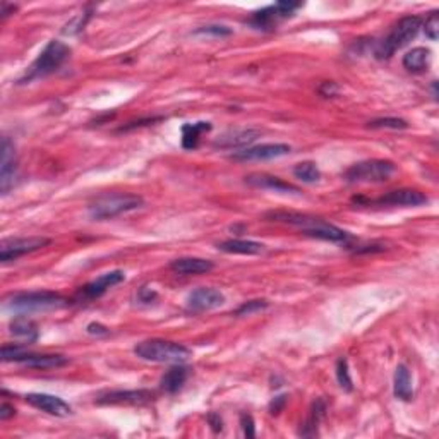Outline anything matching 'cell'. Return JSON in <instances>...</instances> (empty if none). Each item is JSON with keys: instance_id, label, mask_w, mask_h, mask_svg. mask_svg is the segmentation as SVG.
Returning a JSON list of instances; mask_svg holds the SVG:
<instances>
[{"instance_id": "cell-1", "label": "cell", "mask_w": 439, "mask_h": 439, "mask_svg": "<svg viewBox=\"0 0 439 439\" xmlns=\"http://www.w3.org/2000/svg\"><path fill=\"white\" fill-rule=\"evenodd\" d=\"M265 218L270 222L297 226L302 230V233H306L307 237H313V239L328 240V242H347V240L352 239L350 233L345 230L338 229L326 220L310 217V215L294 213V211H270L265 215Z\"/></svg>"}, {"instance_id": "cell-2", "label": "cell", "mask_w": 439, "mask_h": 439, "mask_svg": "<svg viewBox=\"0 0 439 439\" xmlns=\"http://www.w3.org/2000/svg\"><path fill=\"white\" fill-rule=\"evenodd\" d=\"M69 304L65 297L55 292H23L13 294L6 299V307L19 316L33 313H47V310L62 309Z\"/></svg>"}, {"instance_id": "cell-3", "label": "cell", "mask_w": 439, "mask_h": 439, "mask_svg": "<svg viewBox=\"0 0 439 439\" xmlns=\"http://www.w3.org/2000/svg\"><path fill=\"white\" fill-rule=\"evenodd\" d=\"M134 354L142 361L160 362V364H184L191 357V350L184 345L168 340H146L134 347Z\"/></svg>"}, {"instance_id": "cell-4", "label": "cell", "mask_w": 439, "mask_h": 439, "mask_svg": "<svg viewBox=\"0 0 439 439\" xmlns=\"http://www.w3.org/2000/svg\"><path fill=\"white\" fill-rule=\"evenodd\" d=\"M69 55H71V49L65 43L58 42V40H52L43 49V52L38 55V58L29 65L26 74L19 79V84H26L35 81V79H42L45 76H50L67 60Z\"/></svg>"}, {"instance_id": "cell-5", "label": "cell", "mask_w": 439, "mask_h": 439, "mask_svg": "<svg viewBox=\"0 0 439 439\" xmlns=\"http://www.w3.org/2000/svg\"><path fill=\"white\" fill-rule=\"evenodd\" d=\"M420 28H422V19L419 16H405L395 24L393 29L390 31V35L379 42L378 49H376V57L379 60L384 58H390L397 50L407 47L412 40H415V36L419 35Z\"/></svg>"}, {"instance_id": "cell-6", "label": "cell", "mask_w": 439, "mask_h": 439, "mask_svg": "<svg viewBox=\"0 0 439 439\" xmlns=\"http://www.w3.org/2000/svg\"><path fill=\"white\" fill-rule=\"evenodd\" d=\"M142 203H144L142 197L136 194H108L91 203L88 213L93 220H110L138 210L142 206Z\"/></svg>"}, {"instance_id": "cell-7", "label": "cell", "mask_w": 439, "mask_h": 439, "mask_svg": "<svg viewBox=\"0 0 439 439\" xmlns=\"http://www.w3.org/2000/svg\"><path fill=\"white\" fill-rule=\"evenodd\" d=\"M393 174L395 165L390 160H365L352 165L343 177L349 184H379Z\"/></svg>"}, {"instance_id": "cell-8", "label": "cell", "mask_w": 439, "mask_h": 439, "mask_svg": "<svg viewBox=\"0 0 439 439\" xmlns=\"http://www.w3.org/2000/svg\"><path fill=\"white\" fill-rule=\"evenodd\" d=\"M302 3L301 2H278L273 3V6L265 7L261 10H256L254 14L249 19V24L254 26L256 29H263V31H268V29H273L276 26L280 21L287 19L297 9H301Z\"/></svg>"}, {"instance_id": "cell-9", "label": "cell", "mask_w": 439, "mask_h": 439, "mask_svg": "<svg viewBox=\"0 0 439 439\" xmlns=\"http://www.w3.org/2000/svg\"><path fill=\"white\" fill-rule=\"evenodd\" d=\"M49 244L50 239H47V237H17V239H7L0 246V261H16L21 256L38 251V249L49 246Z\"/></svg>"}, {"instance_id": "cell-10", "label": "cell", "mask_w": 439, "mask_h": 439, "mask_svg": "<svg viewBox=\"0 0 439 439\" xmlns=\"http://www.w3.org/2000/svg\"><path fill=\"white\" fill-rule=\"evenodd\" d=\"M290 151L292 148L288 144H285V142H268V144L242 148L240 151L233 153L230 158L237 160V162H265V160L287 156Z\"/></svg>"}, {"instance_id": "cell-11", "label": "cell", "mask_w": 439, "mask_h": 439, "mask_svg": "<svg viewBox=\"0 0 439 439\" xmlns=\"http://www.w3.org/2000/svg\"><path fill=\"white\" fill-rule=\"evenodd\" d=\"M155 395L148 390H113L97 398L98 405H141L153 400Z\"/></svg>"}, {"instance_id": "cell-12", "label": "cell", "mask_w": 439, "mask_h": 439, "mask_svg": "<svg viewBox=\"0 0 439 439\" xmlns=\"http://www.w3.org/2000/svg\"><path fill=\"white\" fill-rule=\"evenodd\" d=\"M225 304V295L217 288L201 287L192 290L188 295V309L192 313H204V310H213Z\"/></svg>"}, {"instance_id": "cell-13", "label": "cell", "mask_w": 439, "mask_h": 439, "mask_svg": "<svg viewBox=\"0 0 439 439\" xmlns=\"http://www.w3.org/2000/svg\"><path fill=\"white\" fill-rule=\"evenodd\" d=\"M124 278H126V274H124V272H120V270H113V272L100 274V276L94 278L93 281L84 285L81 290H79L78 297L84 299V301H93V299L101 297L108 288L122 283Z\"/></svg>"}, {"instance_id": "cell-14", "label": "cell", "mask_w": 439, "mask_h": 439, "mask_svg": "<svg viewBox=\"0 0 439 439\" xmlns=\"http://www.w3.org/2000/svg\"><path fill=\"white\" fill-rule=\"evenodd\" d=\"M26 401L31 407L38 408V411L49 413L53 417H69L72 413L71 405L65 404L62 398L55 397L49 393H29L26 395Z\"/></svg>"}, {"instance_id": "cell-15", "label": "cell", "mask_w": 439, "mask_h": 439, "mask_svg": "<svg viewBox=\"0 0 439 439\" xmlns=\"http://www.w3.org/2000/svg\"><path fill=\"white\" fill-rule=\"evenodd\" d=\"M261 131L251 129V127H237V129H229L222 136L213 141V148L220 149H235L249 146L259 138Z\"/></svg>"}, {"instance_id": "cell-16", "label": "cell", "mask_w": 439, "mask_h": 439, "mask_svg": "<svg viewBox=\"0 0 439 439\" xmlns=\"http://www.w3.org/2000/svg\"><path fill=\"white\" fill-rule=\"evenodd\" d=\"M426 194L413 191V189H398L384 194L376 201H369V204H386V206H420L427 203Z\"/></svg>"}, {"instance_id": "cell-17", "label": "cell", "mask_w": 439, "mask_h": 439, "mask_svg": "<svg viewBox=\"0 0 439 439\" xmlns=\"http://www.w3.org/2000/svg\"><path fill=\"white\" fill-rule=\"evenodd\" d=\"M14 172H16V162H14V142L9 138L2 139V163H0V189L2 194L9 192L14 185Z\"/></svg>"}, {"instance_id": "cell-18", "label": "cell", "mask_w": 439, "mask_h": 439, "mask_svg": "<svg viewBox=\"0 0 439 439\" xmlns=\"http://www.w3.org/2000/svg\"><path fill=\"white\" fill-rule=\"evenodd\" d=\"M246 184L252 185L256 189H266V191L280 192V194H301L295 185L288 184V182L281 181V179L273 177V175L266 174H252L246 177Z\"/></svg>"}, {"instance_id": "cell-19", "label": "cell", "mask_w": 439, "mask_h": 439, "mask_svg": "<svg viewBox=\"0 0 439 439\" xmlns=\"http://www.w3.org/2000/svg\"><path fill=\"white\" fill-rule=\"evenodd\" d=\"M17 364L26 365L31 369H57L67 364V358L64 356H53V354H23L17 358Z\"/></svg>"}, {"instance_id": "cell-20", "label": "cell", "mask_w": 439, "mask_h": 439, "mask_svg": "<svg viewBox=\"0 0 439 439\" xmlns=\"http://www.w3.org/2000/svg\"><path fill=\"white\" fill-rule=\"evenodd\" d=\"M213 268V263L201 258H179L170 263L172 272L184 274V276H189V274H203L211 272Z\"/></svg>"}, {"instance_id": "cell-21", "label": "cell", "mask_w": 439, "mask_h": 439, "mask_svg": "<svg viewBox=\"0 0 439 439\" xmlns=\"http://www.w3.org/2000/svg\"><path fill=\"white\" fill-rule=\"evenodd\" d=\"M218 249L222 252H229V254H244V256H256L261 254L265 251V246L254 240H244V239H229L218 244Z\"/></svg>"}, {"instance_id": "cell-22", "label": "cell", "mask_w": 439, "mask_h": 439, "mask_svg": "<svg viewBox=\"0 0 439 439\" xmlns=\"http://www.w3.org/2000/svg\"><path fill=\"white\" fill-rule=\"evenodd\" d=\"M188 376H189V371L184 367V365L174 364V367H170L163 374L162 381H160V386H162V390L165 391V393L174 395V393H177L182 386H184Z\"/></svg>"}, {"instance_id": "cell-23", "label": "cell", "mask_w": 439, "mask_h": 439, "mask_svg": "<svg viewBox=\"0 0 439 439\" xmlns=\"http://www.w3.org/2000/svg\"><path fill=\"white\" fill-rule=\"evenodd\" d=\"M395 397L398 400L411 401L413 398V384H412V376L408 371L407 365L400 364L395 371Z\"/></svg>"}, {"instance_id": "cell-24", "label": "cell", "mask_w": 439, "mask_h": 439, "mask_svg": "<svg viewBox=\"0 0 439 439\" xmlns=\"http://www.w3.org/2000/svg\"><path fill=\"white\" fill-rule=\"evenodd\" d=\"M211 131L210 122H194V124H184L182 126V148L184 149H196L199 144L201 136Z\"/></svg>"}, {"instance_id": "cell-25", "label": "cell", "mask_w": 439, "mask_h": 439, "mask_svg": "<svg viewBox=\"0 0 439 439\" xmlns=\"http://www.w3.org/2000/svg\"><path fill=\"white\" fill-rule=\"evenodd\" d=\"M431 50L417 47L404 55V67L411 72H424L429 67Z\"/></svg>"}, {"instance_id": "cell-26", "label": "cell", "mask_w": 439, "mask_h": 439, "mask_svg": "<svg viewBox=\"0 0 439 439\" xmlns=\"http://www.w3.org/2000/svg\"><path fill=\"white\" fill-rule=\"evenodd\" d=\"M324 412H326V404L323 400H316L313 405H310L309 415H307L306 422L302 424L301 431L299 434L301 436H316L317 434V427H320L321 419L324 417Z\"/></svg>"}, {"instance_id": "cell-27", "label": "cell", "mask_w": 439, "mask_h": 439, "mask_svg": "<svg viewBox=\"0 0 439 439\" xmlns=\"http://www.w3.org/2000/svg\"><path fill=\"white\" fill-rule=\"evenodd\" d=\"M10 335L23 340L24 343H33L38 340V328H36V324L33 323V321H29L28 317L19 316L10 323Z\"/></svg>"}, {"instance_id": "cell-28", "label": "cell", "mask_w": 439, "mask_h": 439, "mask_svg": "<svg viewBox=\"0 0 439 439\" xmlns=\"http://www.w3.org/2000/svg\"><path fill=\"white\" fill-rule=\"evenodd\" d=\"M295 179L304 182V184H314L321 179V172L314 162H302L294 167Z\"/></svg>"}, {"instance_id": "cell-29", "label": "cell", "mask_w": 439, "mask_h": 439, "mask_svg": "<svg viewBox=\"0 0 439 439\" xmlns=\"http://www.w3.org/2000/svg\"><path fill=\"white\" fill-rule=\"evenodd\" d=\"M336 379H338V384L342 390L345 391H352V378H350V371H349V362L347 358H338L336 362Z\"/></svg>"}, {"instance_id": "cell-30", "label": "cell", "mask_w": 439, "mask_h": 439, "mask_svg": "<svg viewBox=\"0 0 439 439\" xmlns=\"http://www.w3.org/2000/svg\"><path fill=\"white\" fill-rule=\"evenodd\" d=\"M371 129H407V120L397 119V117H386V119H376L367 124Z\"/></svg>"}, {"instance_id": "cell-31", "label": "cell", "mask_w": 439, "mask_h": 439, "mask_svg": "<svg viewBox=\"0 0 439 439\" xmlns=\"http://www.w3.org/2000/svg\"><path fill=\"white\" fill-rule=\"evenodd\" d=\"M266 307H268V302L259 301V299H256V301L244 302L242 306H240L239 309L235 310V316H251V314L259 313V310L266 309Z\"/></svg>"}, {"instance_id": "cell-32", "label": "cell", "mask_w": 439, "mask_h": 439, "mask_svg": "<svg viewBox=\"0 0 439 439\" xmlns=\"http://www.w3.org/2000/svg\"><path fill=\"white\" fill-rule=\"evenodd\" d=\"M424 31H426V36L433 42H436L438 36H439V13L434 10L431 13V16L427 17L426 23H424Z\"/></svg>"}, {"instance_id": "cell-33", "label": "cell", "mask_w": 439, "mask_h": 439, "mask_svg": "<svg viewBox=\"0 0 439 439\" xmlns=\"http://www.w3.org/2000/svg\"><path fill=\"white\" fill-rule=\"evenodd\" d=\"M194 35H211V36H229L232 35V29L223 24H208V26L197 28Z\"/></svg>"}, {"instance_id": "cell-34", "label": "cell", "mask_w": 439, "mask_h": 439, "mask_svg": "<svg viewBox=\"0 0 439 439\" xmlns=\"http://www.w3.org/2000/svg\"><path fill=\"white\" fill-rule=\"evenodd\" d=\"M240 426H242L244 436L246 438H254L256 436V427H254V419H252L249 413H242L240 415Z\"/></svg>"}, {"instance_id": "cell-35", "label": "cell", "mask_w": 439, "mask_h": 439, "mask_svg": "<svg viewBox=\"0 0 439 439\" xmlns=\"http://www.w3.org/2000/svg\"><path fill=\"white\" fill-rule=\"evenodd\" d=\"M338 91H340V88L336 83H323L320 86V94H323L324 98L336 97V94H338Z\"/></svg>"}, {"instance_id": "cell-36", "label": "cell", "mask_w": 439, "mask_h": 439, "mask_svg": "<svg viewBox=\"0 0 439 439\" xmlns=\"http://www.w3.org/2000/svg\"><path fill=\"white\" fill-rule=\"evenodd\" d=\"M285 404H287V397H285V395L276 397L272 404H270V413H272V415H278V413L283 411Z\"/></svg>"}, {"instance_id": "cell-37", "label": "cell", "mask_w": 439, "mask_h": 439, "mask_svg": "<svg viewBox=\"0 0 439 439\" xmlns=\"http://www.w3.org/2000/svg\"><path fill=\"white\" fill-rule=\"evenodd\" d=\"M208 422H210L211 429H213L215 433H220V431L223 429V420H222V417L218 415V413L211 412L210 415H208Z\"/></svg>"}, {"instance_id": "cell-38", "label": "cell", "mask_w": 439, "mask_h": 439, "mask_svg": "<svg viewBox=\"0 0 439 439\" xmlns=\"http://www.w3.org/2000/svg\"><path fill=\"white\" fill-rule=\"evenodd\" d=\"M14 413H16V411H14V407H10L9 404L0 405V420L10 419V417H14Z\"/></svg>"}, {"instance_id": "cell-39", "label": "cell", "mask_w": 439, "mask_h": 439, "mask_svg": "<svg viewBox=\"0 0 439 439\" xmlns=\"http://www.w3.org/2000/svg\"><path fill=\"white\" fill-rule=\"evenodd\" d=\"M155 297H156V292L149 290L148 287H142L141 290H139V299H141L142 302H151Z\"/></svg>"}, {"instance_id": "cell-40", "label": "cell", "mask_w": 439, "mask_h": 439, "mask_svg": "<svg viewBox=\"0 0 439 439\" xmlns=\"http://www.w3.org/2000/svg\"><path fill=\"white\" fill-rule=\"evenodd\" d=\"M88 333H90V335H107L108 329L105 326H101V324L91 323V324H88Z\"/></svg>"}, {"instance_id": "cell-41", "label": "cell", "mask_w": 439, "mask_h": 439, "mask_svg": "<svg viewBox=\"0 0 439 439\" xmlns=\"http://www.w3.org/2000/svg\"><path fill=\"white\" fill-rule=\"evenodd\" d=\"M14 10H16V6H9V3H6L3 2L2 3V17H7L9 16V13H14Z\"/></svg>"}]
</instances>
